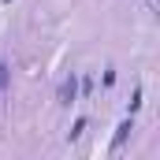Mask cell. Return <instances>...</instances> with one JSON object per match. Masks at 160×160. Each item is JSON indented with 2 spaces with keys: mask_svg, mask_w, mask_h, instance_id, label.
I'll list each match as a JSON object with an SVG mask.
<instances>
[{
  "mask_svg": "<svg viewBox=\"0 0 160 160\" xmlns=\"http://www.w3.org/2000/svg\"><path fill=\"white\" fill-rule=\"evenodd\" d=\"M75 93H78V78L71 75V78L60 86V104H71V101H75Z\"/></svg>",
  "mask_w": 160,
  "mask_h": 160,
  "instance_id": "6da1fadb",
  "label": "cell"
},
{
  "mask_svg": "<svg viewBox=\"0 0 160 160\" xmlns=\"http://www.w3.org/2000/svg\"><path fill=\"white\" fill-rule=\"evenodd\" d=\"M127 134H130V123H123L119 130H116V145H123V138H127Z\"/></svg>",
  "mask_w": 160,
  "mask_h": 160,
  "instance_id": "7a4b0ae2",
  "label": "cell"
},
{
  "mask_svg": "<svg viewBox=\"0 0 160 160\" xmlns=\"http://www.w3.org/2000/svg\"><path fill=\"white\" fill-rule=\"evenodd\" d=\"M0 89H8V63H0Z\"/></svg>",
  "mask_w": 160,
  "mask_h": 160,
  "instance_id": "3957f363",
  "label": "cell"
}]
</instances>
